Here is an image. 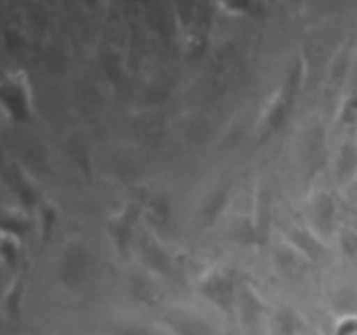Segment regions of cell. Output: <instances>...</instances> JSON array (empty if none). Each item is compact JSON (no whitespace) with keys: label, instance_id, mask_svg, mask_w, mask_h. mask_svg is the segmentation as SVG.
Listing matches in <instances>:
<instances>
[{"label":"cell","instance_id":"obj_15","mask_svg":"<svg viewBox=\"0 0 357 335\" xmlns=\"http://www.w3.org/2000/svg\"><path fill=\"white\" fill-rule=\"evenodd\" d=\"M3 257H6V260H9L10 264H14L16 262V248H14V244H10L9 241H3Z\"/></svg>","mask_w":357,"mask_h":335},{"label":"cell","instance_id":"obj_1","mask_svg":"<svg viewBox=\"0 0 357 335\" xmlns=\"http://www.w3.org/2000/svg\"><path fill=\"white\" fill-rule=\"evenodd\" d=\"M201 293L222 311H230L237 299L236 281L227 272H213L202 281Z\"/></svg>","mask_w":357,"mask_h":335},{"label":"cell","instance_id":"obj_11","mask_svg":"<svg viewBox=\"0 0 357 335\" xmlns=\"http://www.w3.org/2000/svg\"><path fill=\"white\" fill-rule=\"evenodd\" d=\"M333 335H357V316H347L337 325Z\"/></svg>","mask_w":357,"mask_h":335},{"label":"cell","instance_id":"obj_2","mask_svg":"<svg viewBox=\"0 0 357 335\" xmlns=\"http://www.w3.org/2000/svg\"><path fill=\"white\" fill-rule=\"evenodd\" d=\"M166 323L174 335H215V330L206 320L185 311L167 314Z\"/></svg>","mask_w":357,"mask_h":335},{"label":"cell","instance_id":"obj_9","mask_svg":"<svg viewBox=\"0 0 357 335\" xmlns=\"http://www.w3.org/2000/svg\"><path fill=\"white\" fill-rule=\"evenodd\" d=\"M278 330L281 335H295L296 327H298V321H296L295 314L289 313V311H282L278 316Z\"/></svg>","mask_w":357,"mask_h":335},{"label":"cell","instance_id":"obj_8","mask_svg":"<svg viewBox=\"0 0 357 335\" xmlns=\"http://www.w3.org/2000/svg\"><path fill=\"white\" fill-rule=\"evenodd\" d=\"M110 335H155V332L139 323H115L112 325Z\"/></svg>","mask_w":357,"mask_h":335},{"label":"cell","instance_id":"obj_13","mask_svg":"<svg viewBox=\"0 0 357 335\" xmlns=\"http://www.w3.org/2000/svg\"><path fill=\"white\" fill-rule=\"evenodd\" d=\"M225 201V192H220V194H215V198L211 199V202L208 204V208H206V216L208 218H213V216L218 213V209L222 208V202Z\"/></svg>","mask_w":357,"mask_h":335},{"label":"cell","instance_id":"obj_10","mask_svg":"<svg viewBox=\"0 0 357 335\" xmlns=\"http://www.w3.org/2000/svg\"><path fill=\"white\" fill-rule=\"evenodd\" d=\"M145 253H146V257H149L150 264H152L157 271L166 272L167 269H169V260H167L166 255H164L157 246L150 244V246L145 248Z\"/></svg>","mask_w":357,"mask_h":335},{"label":"cell","instance_id":"obj_12","mask_svg":"<svg viewBox=\"0 0 357 335\" xmlns=\"http://www.w3.org/2000/svg\"><path fill=\"white\" fill-rule=\"evenodd\" d=\"M342 119L347 124H357V94H352L347 100L344 112H342Z\"/></svg>","mask_w":357,"mask_h":335},{"label":"cell","instance_id":"obj_14","mask_svg":"<svg viewBox=\"0 0 357 335\" xmlns=\"http://www.w3.org/2000/svg\"><path fill=\"white\" fill-rule=\"evenodd\" d=\"M342 243H344V248L347 253L357 255V234H354V232L345 234L344 239H342Z\"/></svg>","mask_w":357,"mask_h":335},{"label":"cell","instance_id":"obj_6","mask_svg":"<svg viewBox=\"0 0 357 335\" xmlns=\"http://www.w3.org/2000/svg\"><path fill=\"white\" fill-rule=\"evenodd\" d=\"M335 216V204L330 198H323L319 201L316 208V218L319 227H324V229H330L331 222H333Z\"/></svg>","mask_w":357,"mask_h":335},{"label":"cell","instance_id":"obj_4","mask_svg":"<svg viewBox=\"0 0 357 335\" xmlns=\"http://www.w3.org/2000/svg\"><path fill=\"white\" fill-rule=\"evenodd\" d=\"M2 100L3 105L9 108V112L14 117H24V115H26V110H24V103H26V101H24L23 93H21V89L17 86L3 87Z\"/></svg>","mask_w":357,"mask_h":335},{"label":"cell","instance_id":"obj_7","mask_svg":"<svg viewBox=\"0 0 357 335\" xmlns=\"http://www.w3.org/2000/svg\"><path fill=\"white\" fill-rule=\"evenodd\" d=\"M356 166H357L356 149L351 145L344 147L340 161H338V174H340V177H347V174H351L352 171L356 170Z\"/></svg>","mask_w":357,"mask_h":335},{"label":"cell","instance_id":"obj_5","mask_svg":"<svg viewBox=\"0 0 357 335\" xmlns=\"http://www.w3.org/2000/svg\"><path fill=\"white\" fill-rule=\"evenodd\" d=\"M84 269H86V260H84L82 253H75V250H72L68 253V258L63 264V271H66L65 279L68 283L80 281L84 274Z\"/></svg>","mask_w":357,"mask_h":335},{"label":"cell","instance_id":"obj_3","mask_svg":"<svg viewBox=\"0 0 357 335\" xmlns=\"http://www.w3.org/2000/svg\"><path fill=\"white\" fill-rule=\"evenodd\" d=\"M110 232L115 244H117L119 251H121V253H126V251H128L129 237H131V216H129V213H126V215H122L121 218L115 220V222L112 223Z\"/></svg>","mask_w":357,"mask_h":335}]
</instances>
